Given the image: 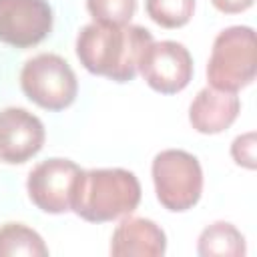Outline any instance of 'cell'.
Returning a JSON list of instances; mask_svg holds the SVG:
<instances>
[{
	"label": "cell",
	"instance_id": "obj_3",
	"mask_svg": "<svg viewBox=\"0 0 257 257\" xmlns=\"http://www.w3.org/2000/svg\"><path fill=\"white\" fill-rule=\"evenodd\" d=\"M207 86L239 94L257 76V34L253 26L233 24L217 32L205 66Z\"/></svg>",
	"mask_w": 257,
	"mask_h": 257
},
{
	"label": "cell",
	"instance_id": "obj_4",
	"mask_svg": "<svg viewBox=\"0 0 257 257\" xmlns=\"http://www.w3.org/2000/svg\"><path fill=\"white\" fill-rule=\"evenodd\" d=\"M151 181L159 205L169 213H187L203 197L205 171L197 155L163 149L151 161Z\"/></svg>",
	"mask_w": 257,
	"mask_h": 257
},
{
	"label": "cell",
	"instance_id": "obj_14",
	"mask_svg": "<svg viewBox=\"0 0 257 257\" xmlns=\"http://www.w3.org/2000/svg\"><path fill=\"white\" fill-rule=\"evenodd\" d=\"M197 10V0H145V12L153 24L165 30L185 28Z\"/></svg>",
	"mask_w": 257,
	"mask_h": 257
},
{
	"label": "cell",
	"instance_id": "obj_15",
	"mask_svg": "<svg viewBox=\"0 0 257 257\" xmlns=\"http://www.w3.org/2000/svg\"><path fill=\"white\" fill-rule=\"evenodd\" d=\"M84 6L90 16V22L122 26L133 22L139 8V0H84Z\"/></svg>",
	"mask_w": 257,
	"mask_h": 257
},
{
	"label": "cell",
	"instance_id": "obj_2",
	"mask_svg": "<svg viewBox=\"0 0 257 257\" xmlns=\"http://www.w3.org/2000/svg\"><path fill=\"white\" fill-rule=\"evenodd\" d=\"M143 201V185L124 167L82 169L72 213L86 223H116L133 215Z\"/></svg>",
	"mask_w": 257,
	"mask_h": 257
},
{
	"label": "cell",
	"instance_id": "obj_17",
	"mask_svg": "<svg viewBox=\"0 0 257 257\" xmlns=\"http://www.w3.org/2000/svg\"><path fill=\"white\" fill-rule=\"evenodd\" d=\"M209 2L217 12H221L225 16L243 14L249 8H253V4H255V0H209Z\"/></svg>",
	"mask_w": 257,
	"mask_h": 257
},
{
	"label": "cell",
	"instance_id": "obj_11",
	"mask_svg": "<svg viewBox=\"0 0 257 257\" xmlns=\"http://www.w3.org/2000/svg\"><path fill=\"white\" fill-rule=\"evenodd\" d=\"M241 106L239 94L203 86L189 102L187 118L195 133L215 137L229 131L237 122Z\"/></svg>",
	"mask_w": 257,
	"mask_h": 257
},
{
	"label": "cell",
	"instance_id": "obj_13",
	"mask_svg": "<svg viewBox=\"0 0 257 257\" xmlns=\"http://www.w3.org/2000/svg\"><path fill=\"white\" fill-rule=\"evenodd\" d=\"M44 237L22 221L0 225V257H48Z\"/></svg>",
	"mask_w": 257,
	"mask_h": 257
},
{
	"label": "cell",
	"instance_id": "obj_1",
	"mask_svg": "<svg viewBox=\"0 0 257 257\" xmlns=\"http://www.w3.org/2000/svg\"><path fill=\"white\" fill-rule=\"evenodd\" d=\"M153 40V34L135 22L122 26L88 22L74 38V54L86 72L124 84L139 74L141 58Z\"/></svg>",
	"mask_w": 257,
	"mask_h": 257
},
{
	"label": "cell",
	"instance_id": "obj_5",
	"mask_svg": "<svg viewBox=\"0 0 257 257\" xmlns=\"http://www.w3.org/2000/svg\"><path fill=\"white\" fill-rule=\"evenodd\" d=\"M22 94L38 108L60 112L78 96V76L70 62L56 52H38L24 60L18 72Z\"/></svg>",
	"mask_w": 257,
	"mask_h": 257
},
{
	"label": "cell",
	"instance_id": "obj_16",
	"mask_svg": "<svg viewBox=\"0 0 257 257\" xmlns=\"http://www.w3.org/2000/svg\"><path fill=\"white\" fill-rule=\"evenodd\" d=\"M229 157L239 169L255 171L257 169V133L245 131V133L237 135L231 141Z\"/></svg>",
	"mask_w": 257,
	"mask_h": 257
},
{
	"label": "cell",
	"instance_id": "obj_10",
	"mask_svg": "<svg viewBox=\"0 0 257 257\" xmlns=\"http://www.w3.org/2000/svg\"><path fill=\"white\" fill-rule=\"evenodd\" d=\"M167 233L151 217L126 215L116 221L110 233L108 253L112 257H163L167 253Z\"/></svg>",
	"mask_w": 257,
	"mask_h": 257
},
{
	"label": "cell",
	"instance_id": "obj_12",
	"mask_svg": "<svg viewBox=\"0 0 257 257\" xmlns=\"http://www.w3.org/2000/svg\"><path fill=\"white\" fill-rule=\"evenodd\" d=\"M199 257H245L247 239L243 231L225 219L205 225L197 237Z\"/></svg>",
	"mask_w": 257,
	"mask_h": 257
},
{
	"label": "cell",
	"instance_id": "obj_7",
	"mask_svg": "<svg viewBox=\"0 0 257 257\" xmlns=\"http://www.w3.org/2000/svg\"><path fill=\"white\" fill-rule=\"evenodd\" d=\"M195 74L191 50L179 40H153L139 64V76L159 94L183 92Z\"/></svg>",
	"mask_w": 257,
	"mask_h": 257
},
{
	"label": "cell",
	"instance_id": "obj_8",
	"mask_svg": "<svg viewBox=\"0 0 257 257\" xmlns=\"http://www.w3.org/2000/svg\"><path fill=\"white\" fill-rule=\"evenodd\" d=\"M54 28L48 0H0V44L28 50L42 44Z\"/></svg>",
	"mask_w": 257,
	"mask_h": 257
},
{
	"label": "cell",
	"instance_id": "obj_6",
	"mask_svg": "<svg viewBox=\"0 0 257 257\" xmlns=\"http://www.w3.org/2000/svg\"><path fill=\"white\" fill-rule=\"evenodd\" d=\"M82 167L68 157L38 161L26 175L28 201L46 215L72 213Z\"/></svg>",
	"mask_w": 257,
	"mask_h": 257
},
{
	"label": "cell",
	"instance_id": "obj_9",
	"mask_svg": "<svg viewBox=\"0 0 257 257\" xmlns=\"http://www.w3.org/2000/svg\"><path fill=\"white\" fill-rule=\"evenodd\" d=\"M46 145V126L24 106L0 108V163L18 167L30 163Z\"/></svg>",
	"mask_w": 257,
	"mask_h": 257
}]
</instances>
